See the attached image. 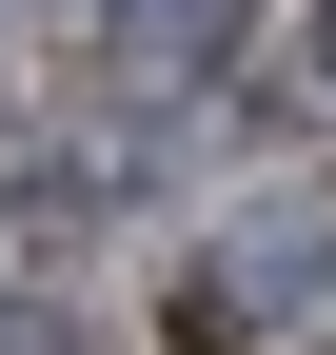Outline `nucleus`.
<instances>
[{
  "mask_svg": "<svg viewBox=\"0 0 336 355\" xmlns=\"http://www.w3.org/2000/svg\"><path fill=\"white\" fill-rule=\"evenodd\" d=\"M237 20H258V0H99V60H119V79H198Z\"/></svg>",
  "mask_w": 336,
  "mask_h": 355,
  "instance_id": "f03ea898",
  "label": "nucleus"
},
{
  "mask_svg": "<svg viewBox=\"0 0 336 355\" xmlns=\"http://www.w3.org/2000/svg\"><path fill=\"white\" fill-rule=\"evenodd\" d=\"M0 355H79V336H40V316H0Z\"/></svg>",
  "mask_w": 336,
  "mask_h": 355,
  "instance_id": "7ed1b4c3",
  "label": "nucleus"
},
{
  "mask_svg": "<svg viewBox=\"0 0 336 355\" xmlns=\"http://www.w3.org/2000/svg\"><path fill=\"white\" fill-rule=\"evenodd\" d=\"M297 296H336V198L297 178V198H237L218 237L178 257V355H237V336H277Z\"/></svg>",
  "mask_w": 336,
  "mask_h": 355,
  "instance_id": "f257e3e1",
  "label": "nucleus"
}]
</instances>
